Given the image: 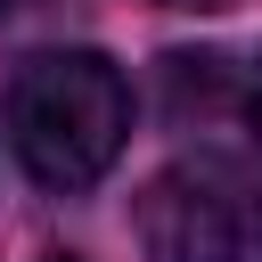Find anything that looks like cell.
<instances>
[{
	"label": "cell",
	"instance_id": "cell-3",
	"mask_svg": "<svg viewBox=\"0 0 262 262\" xmlns=\"http://www.w3.org/2000/svg\"><path fill=\"white\" fill-rule=\"evenodd\" d=\"M246 123L262 131V57H254V74H246Z\"/></svg>",
	"mask_w": 262,
	"mask_h": 262
},
{
	"label": "cell",
	"instance_id": "cell-2",
	"mask_svg": "<svg viewBox=\"0 0 262 262\" xmlns=\"http://www.w3.org/2000/svg\"><path fill=\"white\" fill-rule=\"evenodd\" d=\"M147 262H237L246 254V205L213 164H172L131 205Z\"/></svg>",
	"mask_w": 262,
	"mask_h": 262
},
{
	"label": "cell",
	"instance_id": "cell-1",
	"mask_svg": "<svg viewBox=\"0 0 262 262\" xmlns=\"http://www.w3.org/2000/svg\"><path fill=\"white\" fill-rule=\"evenodd\" d=\"M131 139V82L98 49H41L8 82V147L41 188H90Z\"/></svg>",
	"mask_w": 262,
	"mask_h": 262
},
{
	"label": "cell",
	"instance_id": "cell-5",
	"mask_svg": "<svg viewBox=\"0 0 262 262\" xmlns=\"http://www.w3.org/2000/svg\"><path fill=\"white\" fill-rule=\"evenodd\" d=\"M49 262H82V254H49Z\"/></svg>",
	"mask_w": 262,
	"mask_h": 262
},
{
	"label": "cell",
	"instance_id": "cell-4",
	"mask_svg": "<svg viewBox=\"0 0 262 262\" xmlns=\"http://www.w3.org/2000/svg\"><path fill=\"white\" fill-rule=\"evenodd\" d=\"M156 8H237V0H156Z\"/></svg>",
	"mask_w": 262,
	"mask_h": 262
}]
</instances>
